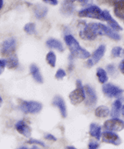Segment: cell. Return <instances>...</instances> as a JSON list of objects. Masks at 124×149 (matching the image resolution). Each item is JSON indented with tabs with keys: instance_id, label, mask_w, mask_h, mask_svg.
Masks as SVG:
<instances>
[{
	"instance_id": "83f0119b",
	"label": "cell",
	"mask_w": 124,
	"mask_h": 149,
	"mask_svg": "<svg viewBox=\"0 0 124 149\" xmlns=\"http://www.w3.org/2000/svg\"><path fill=\"white\" fill-rule=\"evenodd\" d=\"M122 52V48L120 47H116L112 50V56L113 57H118Z\"/></svg>"
},
{
	"instance_id": "44dd1931",
	"label": "cell",
	"mask_w": 124,
	"mask_h": 149,
	"mask_svg": "<svg viewBox=\"0 0 124 149\" xmlns=\"http://www.w3.org/2000/svg\"><path fill=\"white\" fill-rule=\"evenodd\" d=\"M120 109H122V103L121 100H116V101L113 103V108H112V116L113 118H117L119 115V113H120Z\"/></svg>"
},
{
	"instance_id": "b9f144b4",
	"label": "cell",
	"mask_w": 124,
	"mask_h": 149,
	"mask_svg": "<svg viewBox=\"0 0 124 149\" xmlns=\"http://www.w3.org/2000/svg\"><path fill=\"white\" fill-rule=\"evenodd\" d=\"M123 55H124V50H123Z\"/></svg>"
},
{
	"instance_id": "e0dca14e",
	"label": "cell",
	"mask_w": 124,
	"mask_h": 149,
	"mask_svg": "<svg viewBox=\"0 0 124 149\" xmlns=\"http://www.w3.org/2000/svg\"><path fill=\"white\" fill-rule=\"evenodd\" d=\"M46 46L49 48H54L58 50L59 52H63L64 51V47H63V45L62 43L60 42V41L56 40V39H53V38H51L49 39L48 41L46 42Z\"/></svg>"
},
{
	"instance_id": "d590c367",
	"label": "cell",
	"mask_w": 124,
	"mask_h": 149,
	"mask_svg": "<svg viewBox=\"0 0 124 149\" xmlns=\"http://www.w3.org/2000/svg\"><path fill=\"white\" fill-rule=\"evenodd\" d=\"M107 68H108V72H109L111 74H113V72H114V70H115L114 67H113V65H108V66H107Z\"/></svg>"
},
{
	"instance_id": "52a82bcc",
	"label": "cell",
	"mask_w": 124,
	"mask_h": 149,
	"mask_svg": "<svg viewBox=\"0 0 124 149\" xmlns=\"http://www.w3.org/2000/svg\"><path fill=\"white\" fill-rule=\"evenodd\" d=\"M16 50V39L12 37L4 41L2 44V54L5 56H10Z\"/></svg>"
},
{
	"instance_id": "7402d4cb",
	"label": "cell",
	"mask_w": 124,
	"mask_h": 149,
	"mask_svg": "<svg viewBox=\"0 0 124 149\" xmlns=\"http://www.w3.org/2000/svg\"><path fill=\"white\" fill-rule=\"evenodd\" d=\"M97 76H98V79L99 80V82L100 83H105V82H107V80H108V75H107V73H106V71L104 70L102 68H98L97 70Z\"/></svg>"
},
{
	"instance_id": "ac0fdd59",
	"label": "cell",
	"mask_w": 124,
	"mask_h": 149,
	"mask_svg": "<svg viewBox=\"0 0 124 149\" xmlns=\"http://www.w3.org/2000/svg\"><path fill=\"white\" fill-rule=\"evenodd\" d=\"M89 134L91 135L92 137L95 138V139L98 140L100 139L102 134H101V128L95 124V123H91L90 125V128H89Z\"/></svg>"
},
{
	"instance_id": "484cf974",
	"label": "cell",
	"mask_w": 124,
	"mask_h": 149,
	"mask_svg": "<svg viewBox=\"0 0 124 149\" xmlns=\"http://www.w3.org/2000/svg\"><path fill=\"white\" fill-rule=\"evenodd\" d=\"M24 31L27 32V34H34L35 31H36V27H35V24L33 22H30V23H27L25 25L24 27Z\"/></svg>"
},
{
	"instance_id": "7a4b0ae2",
	"label": "cell",
	"mask_w": 124,
	"mask_h": 149,
	"mask_svg": "<svg viewBox=\"0 0 124 149\" xmlns=\"http://www.w3.org/2000/svg\"><path fill=\"white\" fill-rule=\"evenodd\" d=\"M65 42L68 47L70 48L71 55L75 57L80 59H87L90 56V54L85 49L82 48L79 42L71 35H66L65 37Z\"/></svg>"
},
{
	"instance_id": "6da1fadb",
	"label": "cell",
	"mask_w": 124,
	"mask_h": 149,
	"mask_svg": "<svg viewBox=\"0 0 124 149\" xmlns=\"http://www.w3.org/2000/svg\"><path fill=\"white\" fill-rule=\"evenodd\" d=\"M108 36L115 41H118L121 39V37L116 32H113L109 27H106L105 25L101 23H95L90 22L89 24L86 25L84 29L80 32V37L82 39L92 41L94 40L97 36Z\"/></svg>"
},
{
	"instance_id": "8fae6325",
	"label": "cell",
	"mask_w": 124,
	"mask_h": 149,
	"mask_svg": "<svg viewBox=\"0 0 124 149\" xmlns=\"http://www.w3.org/2000/svg\"><path fill=\"white\" fill-rule=\"evenodd\" d=\"M85 95H86V98H85L86 105L89 107L94 106L97 102V95L95 92L89 85L85 86Z\"/></svg>"
},
{
	"instance_id": "60d3db41",
	"label": "cell",
	"mask_w": 124,
	"mask_h": 149,
	"mask_svg": "<svg viewBox=\"0 0 124 149\" xmlns=\"http://www.w3.org/2000/svg\"><path fill=\"white\" fill-rule=\"evenodd\" d=\"M67 148H75L74 147H67Z\"/></svg>"
},
{
	"instance_id": "d4e9b609",
	"label": "cell",
	"mask_w": 124,
	"mask_h": 149,
	"mask_svg": "<svg viewBox=\"0 0 124 149\" xmlns=\"http://www.w3.org/2000/svg\"><path fill=\"white\" fill-rule=\"evenodd\" d=\"M46 61L51 66L55 67V61H56V57L54 52H50L47 55H46Z\"/></svg>"
},
{
	"instance_id": "ffe728a7",
	"label": "cell",
	"mask_w": 124,
	"mask_h": 149,
	"mask_svg": "<svg viewBox=\"0 0 124 149\" xmlns=\"http://www.w3.org/2000/svg\"><path fill=\"white\" fill-rule=\"evenodd\" d=\"M7 61V66L9 69H15L18 65V59L16 55L10 56Z\"/></svg>"
},
{
	"instance_id": "ab89813d",
	"label": "cell",
	"mask_w": 124,
	"mask_h": 149,
	"mask_svg": "<svg viewBox=\"0 0 124 149\" xmlns=\"http://www.w3.org/2000/svg\"><path fill=\"white\" fill-rule=\"evenodd\" d=\"M0 102H1V104H2V103H3V99H2V97H1V98H0Z\"/></svg>"
},
{
	"instance_id": "4316f807",
	"label": "cell",
	"mask_w": 124,
	"mask_h": 149,
	"mask_svg": "<svg viewBox=\"0 0 124 149\" xmlns=\"http://www.w3.org/2000/svg\"><path fill=\"white\" fill-rule=\"evenodd\" d=\"M97 1L98 3L107 6L115 5L116 3L118 2V0H97Z\"/></svg>"
},
{
	"instance_id": "f1b7e54d",
	"label": "cell",
	"mask_w": 124,
	"mask_h": 149,
	"mask_svg": "<svg viewBox=\"0 0 124 149\" xmlns=\"http://www.w3.org/2000/svg\"><path fill=\"white\" fill-rule=\"evenodd\" d=\"M65 71L64 70L62 69H59L57 70V72H56V74H55V78L57 79V80H61V79H63L64 77L65 76Z\"/></svg>"
},
{
	"instance_id": "f546056e",
	"label": "cell",
	"mask_w": 124,
	"mask_h": 149,
	"mask_svg": "<svg viewBox=\"0 0 124 149\" xmlns=\"http://www.w3.org/2000/svg\"><path fill=\"white\" fill-rule=\"evenodd\" d=\"M28 143H35V144H38V145H40V146H42V147H46V145L42 143V142H41V141H39V140H36V139H30L28 142H27Z\"/></svg>"
},
{
	"instance_id": "cb8c5ba5",
	"label": "cell",
	"mask_w": 124,
	"mask_h": 149,
	"mask_svg": "<svg viewBox=\"0 0 124 149\" xmlns=\"http://www.w3.org/2000/svg\"><path fill=\"white\" fill-rule=\"evenodd\" d=\"M46 12H47L46 8L42 7V6H37L36 10H35V14H36L37 18H42V17H44V16L46 15Z\"/></svg>"
},
{
	"instance_id": "5bb4252c",
	"label": "cell",
	"mask_w": 124,
	"mask_h": 149,
	"mask_svg": "<svg viewBox=\"0 0 124 149\" xmlns=\"http://www.w3.org/2000/svg\"><path fill=\"white\" fill-rule=\"evenodd\" d=\"M104 21L108 22L109 26L112 27L113 30H116V31H122L123 30L121 26L111 17L110 13L108 11H104Z\"/></svg>"
},
{
	"instance_id": "603a6c76",
	"label": "cell",
	"mask_w": 124,
	"mask_h": 149,
	"mask_svg": "<svg viewBox=\"0 0 124 149\" xmlns=\"http://www.w3.org/2000/svg\"><path fill=\"white\" fill-rule=\"evenodd\" d=\"M71 1L70 0H66L64 4L62 5V10H63V13H66V14H70L72 13V12L74 10V7L71 4Z\"/></svg>"
},
{
	"instance_id": "5b68a950",
	"label": "cell",
	"mask_w": 124,
	"mask_h": 149,
	"mask_svg": "<svg viewBox=\"0 0 124 149\" xmlns=\"http://www.w3.org/2000/svg\"><path fill=\"white\" fill-rule=\"evenodd\" d=\"M19 108L25 113H37L42 110V105L38 102L22 101Z\"/></svg>"
},
{
	"instance_id": "f35d334b",
	"label": "cell",
	"mask_w": 124,
	"mask_h": 149,
	"mask_svg": "<svg viewBox=\"0 0 124 149\" xmlns=\"http://www.w3.org/2000/svg\"><path fill=\"white\" fill-rule=\"evenodd\" d=\"M122 113H123V115L124 116V105L123 106V108H122Z\"/></svg>"
},
{
	"instance_id": "9c48e42d",
	"label": "cell",
	"mask_w": 124,
	"mask_h": 149,
	"mask_svg": "<svg viewBox=\"0 0 124 149\" xmlns=\"http://www.w3.org/2000/svg\"><path fill=\"white\" fill-rule=\"evenodd\" d=\"M104 52H105V46L104 45H100L96 49V51L92 54L91 58H89L87 61V66L88 67H92L94 65L98 63L99 61V60L103 56Z\"/></svg>"
},
{
	"instance_id": "8d00e7d4",
	"label": "cell",
	"mask_w": 124,
	"mask_h": 149,
	"mask_svg": "<svg viewBox=\"0 0 124 149\" xmlns=\"http://www.w3.org/2000/svg\"><path fill=\"white\" fill-rule=\"evenodd\" d=\"M80 3L81 4H86L87 2H88V0H78Z\"/></svg>"
},
{
	"instance_id": "277c9868",
	"label": "cell",
	"mask_w": 124,
	"mask_h": 149,
	"mask_svg": "<svg viewBox=\"0 0 124 149\" xmlns=\"http://www.w3.org/2000/svg\"><path fill=\"white\" fill-rule=\"evenodd\" d=\"M79 17H89L104 21V11H102L97 6H91L79 12Z\"/></svg>"
},
{
	"instance_id": "d6a6232c",
	"label": "cell",
	"mask_w": 124,
	"mask_h": 149,
	"mask_svg": "<svg viewBox=\"0 0 124 149\" xmlns=\"http://www.w3.org/2000/svg\"><path fill=\"white\" fill-rule=\"evenodd\" d=\"M45 138L47 139V140H51V141H56V138L53 136L52 134H46L45 136Z\"/></svg>"
},
{
	"instance_id": "8992f818",
	"label": "cell",
	"mask_w": 124,
	"mask_h": 149,
	"mask_svg": "<svg viewBox=\"0 0 124 149\" xmlns=\"http://www.w3.org/2000/svg\"><path fill=\"white\" fill-rule=\"evenodd\" d=\"M104 128L109 131L119 132L124 128V122L118 118H113L104 123Z\"/></svg>"
},
{
	"instance_id": "9a60e30c",
	"label": "cell",
	"mask_w": 124,
	"mask_h": 149,
	"mask_svg": "<svg viewBox=\"0 0 124 149\" xmlns=\"http://www.w3.org/2000/svg\"><path fill=\"white\" fill-rule=\"evenodd\" d=\"M114 14L120 19H124V0H119L114 6Z\"/></svg>"
},
{
	"instance_id": "d6986e66",
	"label": "cell",
	"mask_w": 124,
	"mask_h": 149,
	"mask_svg": "<svg viewBox=\"0 0 124 149\" xmlns=\"http://www.w3.org/2000/svg\"><path fill=\"white\" fill-rule=\"evenodd\" d=\"M109 114V109L107 106L101 105L95 109V115L98 118H105Z\"/></svg>"
},
{
	"instance_id": "836d02e7",
	"label": "cell",
	"mask_w": 124,
	"mask_h": 149,
	"mask_svg": "<svg viewBox=\"0 0 124 149\" xmlns=\"http://www.w3.org/2000/svg\"><path fill=\"white\" fill-rule=\"evenodd\" d=\"M119 70H120V71L124 74V60H123V61H121L120 65H119Z\"/></svg>"
},
{
	"instance_id": "74e56055",
	"label": "cell",
	"mask_w": 124,
	"mask_h": 149,
	"mask_svg": "<svg viewBox=\"0 0 124 149\" xmlns=\"http://www.w3.org/2000/svg\"><path fill=\"white\" fill-rule=\"evenodd\" d=\"M3 0H0V8H3Z\"/></svg>"
},
{
	"instance_id": "2e32d148",
	"label": "cell",
	"mask_w": 124,
	"mask_h": 149,
	"mask_svg": "<svg viewBox=\"0 0 124 149\" xmlns=\"http://www.w3.org/2000/svg\"><path fill=\"white\" fill-rule=\"evenodd\" d=\"M30 71H31V74L33 75V77L34 78V80H36L38 83H42L43 82V79H42V76L40 73V70L38 69V67L36 65L33 64L30 66Z\"/></svg>"
},
{
	"instance_id": "4dcf8cb0",
	"label": "cell",
	"mask_w": 124,
	"mask_h": 149,
	"mask_svg": "<svg viewBox=\"0 0 124 149\" xmlns=\"http://www.w3.org/2000/svg\"><path fill=\"white\" fill-rule=\"evenodd\" d=\"M7 65V61L6 60H1L0 61V73L2 74V72H3V70H4V67H5V65Z\"/></svg>"
},
{
	"instance_id": "30bf717a",
	"label": "cell",
	"mask_w": 124,
	"mask_h": 149,
	"mask_svg": "<svg viewBox=\"0 0 124 149\" xmlns=\"http://www.w3.org/2000/svg\"><path fill=\"white\" fill-rule=\"evenodd\" d=\"M103 142L106 143L113 144V145H119L121 143V139L116 133H113L112 131H106L103 133Z\"/></svg>"
},
{
	"instance_id": "3957f363",
	"label": "cell",
	"mask_w": 124,
	"mask_h": 149,
	"mask_svg": "<svg viewBox=\"0 0 124 149\" xmlns=\"http://www.w3.org/2000/svg\"><path fill=\"white\" fill-rule=\"evenodd\" d=\"M85 91V88L83 87V85L81 84V81L78 80L76 81V89L69 95L70 102L74 105H77V104H80L81 102L84 101L86 98Z\"/></svg>"
},
{
	"instance_id": "ba28073f",
	"label": "cell",
	"mask_w": 124,
	"mask_h": 149,
	"mask_svg": "<svg viewBox=\"0 0 124 149\" xmlns=\"http://www.w3.org/2000/svg\"><path fill=\"white\" fill-rule=\"evenodd\" d=\"M103 92L105 95L109 98H113V97H118L119 95H121L123 91L116 85L108 83L103 86Z\"/></svg>"
},
{
	"instance_id": "1f68e13d",
	"label": "cell",
	"mask_w": 124,
	"mask_h": 149,
	"mask_svg": "<svg viewBox=\"0 0 124 149\" xmlns=\"http://www.w3.org/2000/svg\"><path fill=\"white\" fill-rule=\"evenodd\" d=\"M98 147V144L97 143H94V142H91L89 144V149H95L97 148Z\"/></svg>"
},
{
	"instance_id": "4fadbf2b",
	"label": "cell",
	"mask_w": 124,
	"mask_h": 149,
	"mask_svg": "<svg viewBox=\"0 0 124 149\" xmlns=\"http://www.w3.org/2000/svg\"><path fill=\"white\" fill-rule=\"evenodd\" d=\"M53 104L55 106H56L59 109L60 114L63 118H65L67 116V112H66V106H65V101L64 100L60 97V96L57 95L53 99Z\"/></svg>"
},
{
	"instance_id": "e575fe53",
	"label": "cell",
	"mask_w": 124,
	"mask_h": 149,
	"mask_svg": "<svg viewBox=\"0 0 124 149\" xmlns=\"http://www.w3.org/2000/svg\"><path fill=\"white\" fill-rule=\"evenodd\" d=\"M43 1L46 2V3H50L52 5H56L58 3V1L57 0H43Z\"/></svg>"
},
{
	"instance_id": "7c38bea8",
	"label": "cell",
	"mask_w": 124,
	"mask_h": 149,
	"mask_svg": "<svg viewBox=\"0 0 124 149\" xmlns=\"http://www.w3.org/2000/svg\"><path fill=\"white\" fill-rule=\"evenodd\" d=\"M17 131L20 134L23 135L26 138H30L31 137V128L29 126H27L24 121H18L16 125Z\"/></svg>"
}]
</instances>
